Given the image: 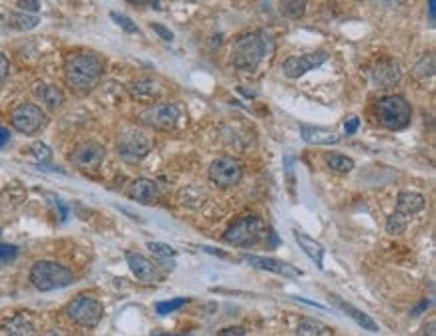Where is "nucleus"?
<instances>
[{"mask_svg":"<svg viewBox=\"0 0 436 336\" xmlns=\"http://www.w3.org/2000/svg\"><path fill=\"white\" fill-rule=\"evenodd\" d=\"M267 234H270V230H267L262 217L245 215V217L233 222L227 228L226 234H224V242L231 244V246H240V248H249V246L258 244Z\"/></svg>","mask_w":436,"mask_h":336,"instance_id":"39448f33","label":"nucleus"},{"mask_svg":"<svg viewBox=\"0 0 436 336\" xmlns=\"http://www.w3.org/2000/svg\"><path fill=\"white\" fill-rule=\"evenodd\" d=\"M244 169L240 161L231 158H219L210 165V179L219 188H233L242 181Z\"/></svg>","mask_w":436,"mask_h":336,"instance_id":"9d476101","label":"nucleus"},{"mask_svg":"<svg viewBox=\"0 0 436 336\" xmlns=\"http://www.w3.org/2000/svg\"><path fill=\"white\" fill-rule=\"evenodd\" d=\"M185 304H187V298H173V300L157 302V304H155V310H157V314L165 316V314H171L175 310H179V308L185 306Z\"/></svg>","mask_w":436,"mask_h":336,"instance_id":"7c9ffc66","label":"nucleus"},{"mask_svg":"<svg viewBox=\"0 0 436 336\" xmlns=\"http://www.w3.org/2000/svg\"><path fill=\"white\" fill-rule=\"evenodd\" d=\"M147 248L149 252L153 254V256H157L161 260H169V258H175V250L169 246V244H165V242H149L147 244Z\"/></svg>","mask_w":436,"mask_h":336,"instance_id":"c756f323","label":"nucleus"},{"mask_svg":"<svg viewBox=\"0 0 436 336\" xmlns=\"http://www.w3.org/2000/svg\"><path fill=\"white\" fill-rule=\"evenodd\" d=\"M31 282L40 292H51L59 288H67L75 282V276L67 266L53 260H38L31 268Z\"/></svg>","mask_w":436,"mask_h":336,"instance_id":"7ed1b4c3","label":"nucleus"},{"mask_svg":"<svg viewBox=\"0 0 436 336\" xmlns=\"http://www.w3.org/2000/svg\"><path fill=\"white\" fill-rule=\"evenodd\" d=\"M435 69H436V63H435V54H424L422 59H420L419 63L414 65V69H412V77L416 79V81H426V79H430L433 75H435Z\"/></svg>","mask_w":436,"mask_h":336,"instance_id":"393cba45","label":"nucleus"},{"mask_svg":"<svg viewBox=\"0 0 436 336\" xmlns=\"http://www.w3.org/2000/svg\"><path fill=\"white\" fill-rule=\"evenodd\" d=\"M65 310H67V316L83 328H95L103 319V304L87 294L75 296Z\"/></svg>","mask_w":436,"mask_h":336,"instance_id":"423d86ee","label":"nucleus"},{"mask_svg":"<svg viewBox=\"0 0 436 336\" xmlns=\"http://www.w3.org/2000/svg\"><path fill=\"white\" fill-rule=\"evenodd\" d=\"M435 8H436V2L435 0H430V2H428V13H430V20H433V22H435V18H436Z\"/></svg>","mask_w":436,"mask_h":336,"instance_id":"c03bdc74","label":"nucleus"},{"mask_svg":"<svg viewBox=\"0 0 436 336\" xmlns=\"http://www.w3.org/2000/svg\"><path fill=\"white\" fill-rule=\"evenodd\" d=\"M299 135L310 145H334V143L340 142V135L334 129L320 127V125H302Z\"/></svg>","mask_w":436,"mask_h":336,"instance_id":"dca6fc26","label":"nucleus"},{"mask_svg":"<svg viewBox=\"0 0 436 336\" xmlns=\"http://www.w3.org/2000/svg\"><path fill=\"white\" fill-rule=\"evenodd\" d=\"M400 65L394 61H382L372 71V83L376 87H394L400 81Z\"/></svg>","mask_w":436,"mask_h":336,"instance_id":"f3484780","label":"nucleus"},{"mask_svg":"<svg viewBox=\"0 0 436 336\" xmlns=\"http://www.w3.org/2000/svg\"><path fill=\"white\" fill-rule=\"evenodd\" d=\"M159 336H185V335H159Z\"/></svg>","mask_w":436,"mask_h":336,"instance_id":"de8ad7c7","label":"nucleus"},{"mask_svg":"<svg viewBox=\"0 0 436 336\" xmlns=\"http://www.w3.org/2000/svg\"><path fill=\"white\" fill-rule=\"evenodd\" d=\"M406 230V217H402L400 213H392L388 220H386V231L390 236H400Z\"/></svg>","mask_w":436,"mask_h":336,"instance_id":"c85d7f7f","label":"nucleus"},{"mask_svg":"<svg viewBox=\"0 0 436 336\" xmlns=\"http://www.w3.org/2000/svg\"><path fill=\"white\" fill-rule=\"evenodd\" d=\"M274 43L272 36L263 31H254L247 35L240 36L233 47H231V65L235 69L245 72H251L258 69V65L262 63L267 54L272 53Z\"/></svg>","mask_w":436,"mask_h":336,"instance_id":"f03ea898","label":"nucleus"},{"mask_svg":"<svg viewBox=\"0 0 436 336\" xmlns=\"http://www.w3.org/2000/svg\"><path fill=\"white\" fill-rule=\"evenodd\" d=\"M376 119L384 129L400 131L410 125L412 119V107L400 95H388L376 103Z\"/></svg>","mask_w":436,"mask_h":336,"instance_id":"20e7f679","label":"nucleus"},{"mask_svg":"<svg viewBox=\"0 0 436 336\" xmlns=\"http://www.w3.org/2000/svg\"><path fill=\"white\" fill-rule=\"evenodd\" d=\"M242 258L249 266L265 270V272H274V274H281V276H299L302 274V270H297L283 260H276V258H265V256H256V254H244Z\"/></svg>","mask_w":436,"mask_h":336,"instance_id":"4468645a","label":"nucleus"},{"mask_svg":"<svg viewBox=\"0 0 436 336\" xmlns=\"http://www.w3.org/2000/svg\"><path fill=\"white\" fill-rule=\"evenodd\" d=\"M0 335L2 336H36L35 319L29 312H18L13 314L0 324Z\"/></svg>","mask_w":436,"mask_h":336,"instance_id":"ddd939ff","label":"nucleus"},{"mask_svg":"<svg viewBox=\"0 0 436 336\" xmlns=\"http://www.w3.org/2000/svg\"><path fill=\"white\" fill-rule=\"evenodd\" d=\"M181 119V109L171 101H161L149 105L139 113V121L153 129H173Z\"/></svg>","mask_w":436,"mask_h":336,"instance_id":"6e6552de","label":"nucleus"},{"mask_svg":"<svg viewBox=\"0 0 436 336\" xmlns=\"http://www.w3.org/2000/svg\"><path fill=\"white\" fill-rule=\"evenodd\" d=\"M17 4L22 10H38L40 8V2L38 0H20Z\"/></svg>","mask_w":436,"mask_h":336,"instance_id":"a19ab883","label":"nucleus"},{"mask_svg":"<svg viewBox=\"0 0 436 336\" xmlns=\"http://www.w3.org/2000/svg\"><path fill=\"white\" fill-rule=\"evenodd\" d=\"M279 10H281V15L288 18H297L304 15V10H306V2H296V0H288V2H281V6H279Z\"/></svg>","mask_w":436,"mask_h":336,"instance_id":"cd10ccee","label":"nucleus"},{"mask_svg":"<svg viewBox=\"0 0 436 336\" xmlns=\"http://www.w3.org/2000/svg\"><path fill=\"white\" fill-rule=\"evenodd\" d=\"M326 61H328V53H324V51L299 54V56H288V59L283 61L281 69H283V75H286V77H290V79H299V77H304L306 72L314 71L318 67H322Z\"/></svg>","mask_w":436,"mask_h":336,"instance_id":"9b49d317","label":"nucleus"},{"mask_svg":"<svg viewBox=\"0 0 436 336\" xmlns=\"http://www.w3.org/2000/svg\"><path fill=\"white\" fill-rule=\"evenodd\" d=\"M111 18L121 26L125 33H131V35H137L139 33V26L131 20L129 17H125V15H119V13H111Z\"/></svg>","mask_w":436,"mask_h":336,"instance_id":"473e14b6","label":"nucleus"},{"mask_svg":"<svg viewBox=\"0 0 436 336\" xmlns=\"http://www.w3.org/2000/svg\"><path fill=\"white\" fill-rule=\"evenodd\" d=\"M17 254H18L17 246H13V244H0V266L10 262V260H15Z\"/></svg>","mask_w":436,"mask_h":336,"instance_id":"f704fd0d","label":"nucleus"},{"mask_svg":"<svg viewBox=\"0 0 436 336\" xmlns=\"http://www.w3.org/2000/svg\"><path fill=\"white\" fill-rule=\"evenodd\" d=\"M125 260H127V264L131 268V272L135 274V278H137L139 282L153 284L159 280L157 268L153 266V262H149L143 254H139V252H127V254H125Z\"/></svg>","mask_w":436,"mask_h":336,"instance_id":"2eb2a0df","label":"nucleus"},{"mask_svg":"<svg viewBox=\"0 0 436 336\" xmlns=\"http://www.w3.org/2000/svg\"><path fill=\"white\" fill-rule=\"evenodd\" d=\"M151 26H153V31H155L163 40H173V33H171L167 26H163V24H151Z\"/></svg>","mask_w":436,"mask_h":336,"instance_id":"e433bc0d","label":"nucleus"},{"mask_svg":"<svg viewBox=\"0 0 436 336\" xmlns=\"http://www.w3.org/2000/svg\"><path fill=\"white\" fill-rule=\"evenodd\" d=\"M8 142H10V133H8V129H6V127H2V125H0V149H2V147H4Z\"/></svg>","mask_w":436,"mask_h":336,"instance_id":"79ce46f5","label":"nucleus"},{"mask_svg":"<svg viewBox=\"0 0 436 336\" xmlns=\"http://www.w3.org/2000/svg\"><path fill=\"white\" fill-rule=\"evenodd\" d=\"M105 71V61L93 51L70 53L65 61V81L75 93L83 95L93 91Z\"/></svg>","mask_w":436,"mask_h":336,"instance_id":"f257e3e1","label":"nucleus"},{"mask_svg":"<svg viewBox=\"0 0 436 336\" xmlns=\"http://www.w3.org/2000/svg\"><path fill=\"white\" fill-rule=\"evenodd\" d=\"M129 195H131L135 201L145 204V206H147V204H153V201L157 199V185H155L151 179L141 177V179H135V181L131 183Z\"/></svg>","mask_w":436,"mask_h":336,"instance_id":"aec40b11","label":"nucleus"},{"mask_svg":"<svg viewBox=\"0 0 436 336\" xmlns=\"http://www.w3.org/2000/svg\"><path fill=\"white\" fill-rule=\"evenodd\" d=\"M8 69H10V65H8V59L0 53V83H2V81L8 77Z\"/></svg>","mask_w":436,"mask_h":336,"instance_id":"ea45409f","label":"nucleus"},{"mask_svg":"<svg viewBox=\"0 0 436 336\" xmlns=\"http://www.w3.org/2000/svg\"><path fill=\"white\" fill-rule=\"evenodd\" d=\"M330 300L344 312V314H348L350 319L354 320L356 324H360L364 330H370V333H378V324L374 322V320L370 319L368 314H364L362 310H358L356 306H352L350 302H344L342 298H338L336 294H330Z\"/></svg>","mask_w":436,"mask_h":336,"instance_id":"a211bd4d","label":"nucleus"},{"mask_svg":"<svg viewBox=\"0 0 436 336\" xmlns=\"http://www.w3.org/2000/svg\"><path fill=\"white\" fill-rule=\"evenodd\" d=\"M326 163L332 171H338V174H348L354 169V160L342 153H326Z\"/></svg>","mask_w":436,"mask_h":336,"instance_id":"a878e982","label":"nucleus"},{"mask_svg":"<svg viewBox=\"0 0 436 336\" xmlns=\"http://www.w3.org/2000/svg\"><path fill=\"white\" fill-rule=\"evenodd\" d=\"M296 333L297 336H322L326 333V326L322 322H318V320L304 316V319H299V322H297Z\"/></svg>","mask_w":436,"mask_h":336,"instance_id":"bb28decb","label":"nucleus"},{"mask_svg":"<svg viewBox=\"0 0 436 336\" xmlns=\"http://www.w3.org/2000/svg\"><path fill=\"white\" fill-rule=\"evenodd\" d=\"M205 252H210V254H213V256H219V258H229V254L227 252H224V250H215V248H208L205 246Z\"/></svg>","mask_w":436,"mask_h":336,"instance_id":"37998d69","label":"nucleus"},{"mask_svg":"<svg viewBox=\"0 0 436 336\" xmlns=\"http://www.w3.org/2000/svg\"><path fill=\"white\" fill-rule=\"evenodd\" d=\"M51 201H53V204H54V208H56V210L61 212V220L65 222V220H67V213H69V208H67V206H65V204H63V201H61V199H59L56 195H51Z\"/></svg>","mask_w":436,"mask_h":336,"instance_id":"58836bf2","label":"nucleus"},{"mask_svg":"<svg viewBox=\"0 0 436 336\" xmlns=\"http://www.w3.org/2000/svg\"><path fill=\"white\" fill-rule=\"evenodd\" d=\"M213 336H245V328L240 326V324H235V326H227V328L217 330Z\"/></svg>","mask_w":436,"mask_h":336,"instance_id":"c9c22d12","label":"nucleus"},{"mask_svg":"<svg viewBox=\"0 0 436 336\" xmlns=\"http://www.w3.org/2000/svg\"><path fill=\"white\" fill-rule=\"evenodd\" d=\"M10 121H13V127L20 133L35 135L36 131H40V127L45 125V113L35 103H22L13 111Z\"/></svg>","mask_w":436,"mask_h":336,"instance_id":"1a4fd4ad","label":"nucleus"},{"mask_svg":"<svg viewBox=\"0 0 436 336\" xmlns=\"http://www.w3.org/2000/svg\"><path fill=\"white\" fill-rule=\"evenodd\" d=\"M36 97L49 107V109H56V107L63 105V101H65L63 93L54 87V85H42V83L36 87Z\"/></svg>","mask_w":436,"mask_h":336,"instance_id":"b1692460","label":"nucleus"},{"mask_svg":"<svg viewBox=\"0 0 436 336\" xmlns=\"http://www.w3.org/2000/svg\"><path fill=\"white\" fill-rule=\"evenodd\" d=\"M358 127H360V119L358 117H350L348 121L344 123V131H346V135H354L358 131Z\"/></svg>","mask_w":436,"mask_h":336,"instance_id":"4c0bfd02","label":"nucleus"},{"mask_svg":"<svg viewBox=\"0 0 436 336\" xmlns=\"http://www.w3.org/2000/svg\"><path fill=\"white\" fill-rule=\"evenodd\" d=\"M151 137L141 129H125L117 139V151L125 161L145 160L151 151Z\"/></svg>","mask_w":436,"mask_h":336,"instance_id":"0eeeda50","label":"nucleus"},{"mask_svg":"<svg viewBox=\"0 0 436 336\" xmlns=\"http://www.w3.org/2000/svg\"><path fill=\"white\" fill-rule=\"evenodd\" d=\"M129 91L137 99H155L159 93H161V87H159L155 81H151V79H137V81L131 83Z\"/></svg>","mask_w":436,"mask_h":336,"instance_id":"5701e85b","label":"nucleus"},{"mask_svg":"<svg viewBox=\"0 0 436 336\" xmlns=\"http://www.w3.org/2000/svg\"><path fill=\"white\" fill-rule=\"evenodd\" d=\"M294 238L297 240V246L308 254V258L314 260L318 268H324V246L302 230H294Z\"/></svg>","mask_w":436,"mask_h":336,"instance_id":"6ab92c4d","label":"nucleus"},{"mask_svg":"<svg viewBox=\"0 0 436 336\" xmlns=\"http://www.w3.org/2000/svg\"><path fill=\"white\" fill-rule=\"evenodd\" d=\"M31 153H33V158L36 161H40V163H47V161H51L53 158V151H51V147L49 145H45V143L36 142L33 143V147H31Z\"/></svg>","mask_w":436,"mask_h":336,"instance_id":"2f4dec72","label":"nucleus"},{"mask_svg":"<svg viewBox=\"0 0 436 336\" xmlns=\"http://www.w3.org/2000/svg\"><path fill=\"white\" fill-rule=\"evenodd\" d=\"M424 336H435V322H428V326L424 330Z\"/></svg>","mask_w":436,"mask_h":336,"instance_id":"a18cd8bd","label":"nucleus"},{"mask_svg":"<svg viewBox=\"0 0 436 336\" xmlns=\"http://www.w3.org/2000/svg\"><path fill=\"white\" fill-rule=\"evenodd\" d=\"M105 147L103 145H99V143H83V145H79L75 151H72V155H70V161H72V165L75 167H79V169H85V171H93V169H97V167H101V163L105 161Z\"/></svg>","mask_w":436,"mask_h":336,"instance_id":"f8f14e48","label":"nucleus"},{"mask_svg":"<svg viewBox=\"0 0 436 336\" xmlns=\"http://www.w3.org/2000/svg\"><path fill=\"white\" fill-rule=\"evenodd\" d=\"M26 197V190L20 183H10L2 194H0V212L8 213L15 212L18 206L24 201Z\"/></svg>","mask_w":436,"mask_h":336,"instance_id":"412c9836","label":"nucleus"},{"mask_svg":"<svg viewBox=\"0 0 436 336\" xmlns=\"http://www.w3.org/2000/svg\"><path fill=\"white\" fill-rule=\"evenodd\" d=\"M15 18V26L22 29V31H29V29H35L36 24L40 22L38 17H33V15H17Z\"/></svg>","mask_w":436,"mask_h":336,"instance_id":"72a5a7b5","label":"nucleus"},{"mask_svg":"<svg viewBox=\"0 0 436 336\" xmlns=\"http://www.w3.org/2000/svg\"><path fill=\"white\" fill-rule=\"evenodd\" d=\"M424 208V197L419 192H400L398 201H396V213H400L402 217L414 215Z\"/></svg>","mask_w":436,"mask_h":336,"instance_id":"4be33fe9","label":"nucleus"},{"mask_svg":"<svg viewBox=\"0 0 436 336\" xmlns=\"http://www.w3.org/2000/svg\"><path fill=\"white\" fill-rule=\"evenodd\" d=\"M42 336H65V333H61V330H56V328H51V330L42 333Z\"/></svg>","mask_w":436,"mask_h":336,"instance_id":"49530a36","label":"nucleus"}]
</instances>
